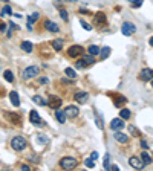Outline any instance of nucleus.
Wrapping results in <instances>:
<instances>
[{
	"label": "nucleus",
	"instance_id": "1",
	"mask_svg": "<svg viewBox=\"0 0 153 171\" xmlns=\"http://www.w3.org/2000/svg\"><path fill=\"white\" fill-rule=\"evenodd\" d=\"M26 145H28V142H26L25 138H22V136H14V138L11 139V147L17 150V151H22V150L26 148Z\"/></svg>",
	"mask_w": 153,
	"mask_h": 171
},
{
	"label": "nucleus",
	"instance_id": "2",
	"mask_svg": "<svg viewBox=\"0 0 153 171\" xmlns=\"http://www.w3.org/2000/svg\"><path fill=\"white\" fill-rule=\"evenodd\" d=\"M77 165H78V160L75 157H63V159L60 160V167L63 170H74Z\"/></svg>",
	"mask_w": 153,
	"mask_h": 171
},
{
	"label": "nucleus",
	"instance_id": "3",
	"mask_svg": "<svg viewBox=\"0 0 153 171\" xmlns=\"http://www.w3.org/2000/svg\"><path fill=\"white\" fill-rule=\"evenodd\" d=\"M38 72H40L38 66H29V67H26V69L23 70L22 77H23V80H31V78H35L38 75Z\"/></svg>",
	"mask_w": 153,
	"mask_h": 171
},
{
	"label": "nucleus",
	"instance_id": "4",
	"mask_svg": "<svg viewBox=\"0 0 153 171\" xmlns=\"http://www.w3.org/2000/svg\"><path fill=\"white\" fill-rule=\"evenodd\" d=\"M135 31H136V28H135V25H133V23L126 22V23H123V26H121V32H123V35H126V37L133 35Z\"/></svg>",
	"mask_w": 153,
	"mask_h": 171
},
{
	"label": "nucleus",
	"instance_id": "5",
	"mask_svg": "<svg viewBox=\"0 0 153 171\" xmlns=\"http://www.w3.org/2000/svg\"><path fill=\"white\" fill-rule=\"evenodd\" d=\"M81 52H83V47L78 46V44H74V46H71L69 49H68V55L72 57V58H75V57L81 55Z\"/></svg>",
	"mask_w": 153,
	"mask_h": 171
},
{
	"label": "nucleus",
	"instance_id": "6",
	"mask_svg": "<svg viewBox=\"0 0 153 171\" xmlns=\"http://www.w3.org/2000/svg\"><path fill=\"white\" fill-rule=\"evenodd\" d=\"M129 163H130V167H133L135 170H142L144 165H145L144 160L141 159V157H130Z\"/></svg>",
	"mask_w": 153,
	"mask_h": 171
},
{
	"label": "nucleus",
	"instance_id": "7",
	"mask_svg": "<svg viewBox=\"0 0 153 171\" xmlns=\"http://www.w3.org/2000/svg\"><path fill=\"white\" fill-rule=\"evenodd\" d=\"M29 121H31L34 125H37V127L43 125V121H42V118H40V115H38L35 110H31V113H29Z\"/></svg>",
	"mask_w": 153,
	"mask_h": 171
},
{
	"label": "nucleus",
	"instance_id": "8",
	"mask_svg": "<svg viewBox=\"0 0 153 171\" xmlns=\"http://www.w3.org/2000/svg\"><path fill=\"white\" fill-rule=\"evenodd\" d=\"M123 127H124V122H123V118H121V116L110 121V128L114 130V132H118V130H121Z\"/></svg>",
	"mask_w": 153,
	"mask_h": 171
},
{
	"label": "nucleus",
	"instance_id": "9",
	"mask_svg": "<svg viewBox=\"0 0 153 171\" xmlns=\"http://www.w3.org/2000/svg\"><path fill=\"white\" fill-rule=\"evenodd\" d=\"M139 80L141 81H152L153 80V70L152 69H142L139 73Z\"/></svg>",
	"mask_w": 153,
	"mask_h": 171
},
{
	"label": "nucleus",
	"instance_id": "10",
	"mask_svg": "<svg viewBox=\"0 0 153 171\" xmlns=\"http://www.w3.org/2000/svg\"><path fill=\"white\" fill-rule=\"evenodd\" d=\"M66 115H68V118H77L78 113H80V108H77L75 106H68L64 108Z\"/></svg>",
	"mask_w": 153,
	"mask_h": 171
},
{
	"label": "nucleus",
	"instance_id": "11",
	"mask_svg": "<svg viewBox=\"0 0 153 171\" xmlns=\"http://www.w3.org/2000/svg\"><path fill=\"white\" fill-rule=\"evenodd\" d=\"M74 98H75V101L78 102V104H84V102H87L89 95L86 93V92H77Z\"/></svg>",
	"mask_w": 153,
	"mask_h": 171
},
{
	"label": "nucleus",
	"instance_id": "12",
	"mask_svg": "<svg viewBox=\"0 0 153 171\" xmlns=\"http://www.w3.org/2000/svg\"><path fill=\"white\" fill-rule=\"evenodd\" d=\"M94 23L95 25H98V26H101L103 23H106V15H104V12H97L95 14V17H94Z\"/></svg>",
	"mask_w": 153,
	"mask_h": 171
},
{
	"label": "nucleus",
	"instance_id": "13",
	"mask_svg": "<svg viewBox=\"0 0 153 171\" xmlns=\"http://www.w3.org/2000/svg\"><path fill=\"white\" fill-rule=\"evenodd\" d=\"M114 138H115L118 142H121V144H126V142L129 141V136L126 134V133H121V132H119V130L114 133Z\"/></svg>",
	"mask_w": 153,
	"mask_h": 171
},
{
	"label": "nucleus",
	"instance_id": "14",
	"mask_svg": "<svg viewBox=\"0 0 153 171\" xmlns=\"http://www.w3.org/2000/svg\"><path fill=\"white\" fill-rule=\"evenodd\" d=\"M55 118L58 119L60 124H64L66 119H68V115H66L64 110H55Z\"/></svg>",
	"mask_w": 153,
	"mask_h": 171
},
{
	"label": "nucleus",
	"instance_id": "15",
	"mask_svg": "<svg viewBox=\"0 0 153 171\" xmlns=\"http://www.w3.org/2000/svg\"><path fill=\"white\" fill-rule=\"evenodd\" d=\"M44 28L48 29L49 32H58V29H60V28H58V25H57V23H54V22H51V20H48V22L44 23Z\"/></svg>",
	"mask_w": 153,
	"mask_h": 171
},
{
	"label": "nucleus",
	"instance_id": "16",
	"mask_svg": "<svg viewBox=\"0 0 153 171\" xmlns=\"http://www.w3.org/2000/svg\"><path fill=\"white\" fill-rule=\"evenodd\" d=\"M9 99H11V102H12V106H14V107L20 106V98H18L17 92H9Z\"/></svg>",
	"mask_w": 153,
	"mask_h": 171
},
{
	"label": "nucleus",
	"instance_id": "17",
	"mask_svg": "<svg viewBox=\"0 0 153 171\" xmlns=\"http://www.w3.org/2000/svg\"><path fill=\"white\" fill-rule=\"evenodd\" d=\"M49 106L52 108H58L60 106H61V99L55 98V96H49Z\"/></svg>",
	"mask_w": 153,
	"mask_h": 171
},
{
	"label": "nucleus",
	"instance_id": "18",
	"mask_svg": "<svg viewBox=\"0 0 153 171\" xmlns=\"http://www.w3.org/2000/svg\"><path fill=\"white\" fill-rule=\"evenodd\" d=\"M32 101H34L35 104H38V106H48V104H49V101H46L44 98L40 96V95H35V96H32Z\"/></svg>",
	"mask_w": 153,
	"mask_h": 171
},
{
	"label": "nucleus",
	"instance_id": "19",
	"mask_svg": "<svg viewBox=\"0 0 153 171\" xmlns=\"http://www.w3.org/2000/svg\"><path fill=\"white\" fill-rule=\"evenodd\" d=\"M20 47H22V51H23V52H26V53L32 52V43H31V42H22Z\"/></svg>",
	"mask_w": 153,
	"mask_h": 171
},
{
	"label": "nucleus",
	"instance_id": "20",
	"mask_svg": "<svg viewBox=\"0 0 153 171\" xmlns=\"http://www.w3.org/2000/svg\"><path fill=\"white\" fill-rule=\"evenodd\" d=\"M94 57H95V55H92V53H87V55H84V57H83V60H81V61L84 63V66L94 64V61H95V60H94Z\"/></svg>",
	"mask_w": 153,
	"mask_h": 171
},
{
	"label": "nucleus",
	"instance_id": "21",
	"mask_svg": "<svg viewBox=\"0 0 153 171\" xmlns=\"http://www.w3.org/2000/svg\"><path fill=\"white\" fill-rule=\"evenodd\" d=\"M99 55H101L103 60H106V58L110 55V47H109V46H104L103 49H101V52H99Z\"/></svg>",
	"mask_w": 153,
	"mask_h": 171
},
{
	"label": "nucleus",
	"instance_id": "22",
	"mask_svg": "<svg viewBox=\"0 0 153 171\" xmlns=\"http://www.w3.org/2000/svg\"><path fill=\"white\" fill-rule=\"evenodd\" d=\"M52 47H54L55 51H61V47H63V40H60V38L54 40V42H52Z\"/></svg>",
	"mask_w": 153,
	"mask_h": 171
},
{
	"label": "nucleus",
	"instance_id": "23",
	"mask_svg": "<svg viewBox=\"0 0 153 171\" xmlns=\"http://www.w3.org/2000/svg\"><path fill=\"white\" fill-rule=\"evenodd\" d=\"M64 73H66V77H69V78H72V80L77 78V72L72 69V67H68V69L64 70Z\"/></svg>",
	"mask_w": 153,
	"mask_h": 171
},
{
	"label": "nucleus",
	"instance_id": "24",
	"mask_svg": "<svg viewBox=\"0 0 153 171\" xmlns=\"http://www.w3.org/2000/svg\"><path fill=\"white\" fill-rule=\"evenodd\" d=\"M130 115H132V113H130L129 108H121V112H119V116H121L123 119H129Z\"/></svg>",
	"mask_w": 153,
	"mask_h": 171
},
{
	"label": "nucleus",
	"instance_id": "25",
	"mask_svg": "<svg viewBox=\"0 0 153 171\" xmlns=\"http://www.w3.org/2000/svg\"><path fill=\"white\" fill-rule=\"evenodd\" d=\"M129 132H130V134L132 136H135V138H138L139 134H141V132L135 127V125H129Z\"/></svg>",
	"mask_w": 153,
	"mask_h": 171
},
{
	"label": "nucleus",
	"instance_id": "26",
	"mask_svg": "<svg viewBox=\"0 0 153 171\" xmlns=\"http://www.w3.org/2000/svg\"><path fill=\"white\" fill-rule=\"evenodd\" d=\"M3 77H5V80H6V81H9V83H12V81H14V75H12V72H11V70H5Z\"/></svg>",
	"mask_w": 153,
	"mask_h": 171
},
{
	"label": "nucleus",
	"instance_id": "27",
	"mask_svg": "<svg viewBox=\"0 0 153 171\" xmlns=\"http://www.w3.org/2000/svg\"><path fill=\"white\" fill-rule=\"evenodd\" d=\"M87 52H89V53H92V55H98V53L101 52V51H99V47H98V46H89Z\"/></svg>",
	"mask_w": 153,
	"mask_h": 171
},
{
	"label": "nucleus",
	"instance_id": "28",
	"mask_svg": "<svg viewBox=\"0 0 153 171\" xmlns=\"http://www.w3.org/2000/svg\"><path fill=\"white\" fill-rule=\"evenodd\" d=\"M141 159L144 160V163H145V165H150V163H152V157H150L147 153H145V151L141 154Z\"/></svg>",
	"mask_w": 153,
	"mask_h": 171
},
{
	"label": "nucleus",
	"instance_id": "29",
	"mask_svg": "<svg viewBox=\"0 0 153 171\" xmlns=\"http://www.w3.org/2000/svg\"><path fill=\"white\" fill-rule=\"evenodd\" d=\"M103 165H104V168H106V170H109V171H110V167H112V165H110V156H109V154H106V156H104V163H103Z\"/></svg>",
	"mask_w": 153,
	"mask_h": 171
},
{
	"label": "nucleus",
	"instance_id": "30",
	"mask_svg": "<svg viewBox=\"0 0 153 171\" xmlns=\"http://www.w3.org/2000/svg\"><path fill=\"white\" fill-rule=\"evenodd\" d=\"M37 18H38V12H34L32 15H29V17H28V25L35 23V22H37Z\"/></svg>",
	"mask_w": 153,
	"mask_h": 171
},
{
	"label": "nucleus",
	"instance_id": "31",
	"mask_svg": "<svg viewBox=\"0 0 153 171\" xmlns=\"http://www.w3.org/2000/svg\"><path fill=\"white\" fill-rule=\"evenodd\" d=\"M5 14H12V11H11V8H9L8 5L3 6V8H2V12H0V15H2V17H3Z\"/></svg>",
	"mask_w": 153,
	"mask_h": 171
},
{
	"label": "nucleus",
	"instance_id": "32",
	"mask_svg": "<svg viewBox=\"0 0 153 171\" xmlns=\"http://www.w3.org/2000/svg\"><path fill=\"white\" fill-rule=\"evenodd\" d=\"M60 15H61V18L64 20V22H68V18H69V14H68V11H66V9H60Z\"/></svg>",
	"mask_w": 153,
	"mask_h": 171
},
{
	"label": "nucleus",
	"instance_id": "33",
	"mask_svg": "<svg viewBox=\"0 0 153 171\" xmlns=\"http://www.w3.org/2000/svg\"><path fill=\"white\" fill-rule=\"evenodd\" d=\"M84 165L87 167V168H94L95 167V160L94 159H86L84 160Z\"/></svg>",
	"mask_w": 153,
	"mask_h": 171
},
{
	"label": "nucleus",
	"instance_id": "34",
	"mask_svg": "<svg viewBox=\"0 0 153 171\" xmlns=\"http://www.w3.org/2000/svg\"><path fill=\"white\" fill-rule=\"evenodd\" d=\"M129 2L132 3V6H133V8H139V6L142 5L144 0H129Z\"/></svg>",
	"mask_w": 153,
	"mask_h": 171
},
{
	"label": "nucleus",
	"instance_id": "35",
	"mask_svg": "<svg viewBox=\"0 0 153 171\" xmlns=\"http://www.w3.org/2000/svg\"><path fill=\"white\" fill-rule=\"evenodd\" d=\"M95 121H97V125H98V128H103V122H101V118L98 116V113L95 112Z\"/></svg>",
	"mask_w": 153,
	"mask_h": 171
},
{
	"label": "nucleus",
	"instance_id": "36",
	"mask_svg": "<svg viewBox=\"0 0 153 171\" xmlns=\"http://www.w3.org/2000/svg\"><path fill=\"white\" fill-rule=\"evenodd\" d=\"M80 23H81V26H83V28H84L86 31H90V29H92V26H90L87 22H84V20H81V22H80Z\"/></svg>",
	"mask_w": 153,
	"mask_h": 171
},
{
	"label": "nucleus",
	"instance_id": "37",
	"mask_svg": "<svg viewBox=\"0 0 153 171\" xmlns=\"http://www.w3.org/2000/svg\"><path fill=\"white\" fill-rule=\"evenodd\" d=\"M123 102H126V98L123 95H118V98L115 99V104H123Z\"/></svg>",
	"mask_w": 153,
	"mask_h": 171
},
{
	"label": "nucleus",
	"instance_id": "38",
	"mask_svg": "<svg viewBox=\"0 0 153 171\" xmlns=\"http://www.w3.org/2000/svg\"><path fill=\"white\" fill-rule=\"evenodd\" d=\"M38 142H42V144H48V138L46 136H43V134H38Z\"/></svg>",
	"mask_w": 153,
	"mask_h": 171
},
{
	"label": "nucleus",
	"instance_id": "39",
	"mask_svg": "<svg viewBox=\"0 0 153 171\" xmlns=\"http://www.w3.org/2000/svg\"><path fill=\"white\" fill-rule=\"evenodd\" d=\"M83 66H84V63H83V61H77V63H75V67H77V69H81Z\"/></svg>",
	"mask_w": 153,
	"mask_h": 171
},
{
	"label": "nucleus",
	"instance_id": "40",
	"mask_svg": "<svg viewBox=\"0 0 153 171\" xmlns=\"http://www.w3.org/2000/svg\"><path fill=\"white\" fill-rule=\"evenodd\" d=\"M139 145H141V147H142L144 150H147V148H149V144L145 142V141H141V144H139Z\"/></svg>",
	"mask_w": 153,
	"mask_h": 171
},
{
	"label": "nucleus",
	"instance_id": "41",
	"mask_svg": "<svg viewBox=\"0 0 153 171\" xmlns=\"http://www.w3.org/2000/svg\"><path fill=\"white\" fill-rule=\"evenodd\" d=\"M8 116H9V118H11V119H14V122H17V121L20 119V118H18V116H16V115H11V113H8Z\"/></svg>",
	"mask_w": 153,
	"mask_h": 171
},
{
	"label": "nucleus",
	"instance_id": "42",
	"mask_svg": "<svg viewBox=\"0 0 153 171\" xmlns=\"http://www.w3.org/2000/svg\"><path fill=\"white\" fill-rule=\"evenodd\" d=\"M38 83H40V84H46V83H48V78H40Z\"/></svg>",
	"mask_w": 153,
	"mask_h": 171
},
{
	"label": "nucleus",
	"instance_id": "43",
	"mask_svg": "<svg viewBox=\"0 0 153 171\" xmlns=\"http://www.w3.org/2000/svg\"><path fill=\"white\" fill-rule=\"evenodd\" d=\"M90 157H92V159H94V160H97V159H98V153H97V151H94Z\"/></svg>",
	"mask_w": 153,
	"mask_h": 171
},
{
	"label": "nucleus",
	"instance_id": "44",
	"mask_svg": "<svg viewBox=\"0 0 153 171\" xmlns=\"http://www.w3.org/2000/svg\"><path fill=\"white\" fill-rule=\"evenodd\" d=\"M0 29H2V34H5L6 32V23H2V28Z\"/></svg>",
	"mask_w": 153,
	"mask_h": 171
},
{
	"label": "nucleus",
	"instance_id": "45",
	"mask_svg": "<svg viewBox=\"0 0 153 171\" xmlns=\"http://www.w3.org/2000/svg\"><path fill=\"white\" fill-rule=\"evenodd\" d=\"M119 168H118V165H112L110 167V171H118Z\"/></svg>",
	"mask_w": 153,
	"mask_h": 171
},
{
	"label": "nucleus",
	"instance_id": "46",
	"mask_svg": "<svg viewBox=\"0 0 153 171\" xmlns=\"http://www.w3.org/2000/svg\"><path fill=\"white\" fill-rule=\"evenodd\" d=\"M22 170H23V171H28V170H31V168H29L28 165H22Z\"/></svg>",
	"mask_w": 153,
	"mask_h": 171
},
{
	"label": "nucleus",
	"instance_id": "47",
	"mask_svg": "<svg viewBox=\"0 0 153 171\" xmlns=\"http://www.w3.org/2000/svg\"><path fill=\"white\" fill-rule=\"evenodd\" d=\"M80 12H81V14H87V12H89V11H87V9H84V8H83V9H80Z\"/></svg>",
	"mask_w": 153,
	"mask_h": 171
},
{
	"label": "nucleus",
	"instance_id": "48",
	"mask_svg": "<svg viewBox=\"0 0 153 171\" xmlns=\"http://www.w3.org/2000/svg\"><path fill=\"white\" fill-rule=\"evenodd\" d=\"M149 44L153 47V37H150V40H149Z\"/></svg>",
	"mask_w": 153,
	"mask_h": 171
},
{
	"label": "nucleus",
	"instance_id": "49",
	"mask_svg": "<svg viewBox=\"0 0 153 171\" xmlns=\"http://www.w3.org/2000/svg\"><path fill=\"white\" fill-rule=\"evenodd\" d=\"M60 2H77V0H60Z\"/></svg>",
	"mask_w": 153,
	"mask_h": 171
},
{
	"label": "nucleus",
	"instance_id": "50",
	"mask_svg": "<svg viewBox=\"0 0 153 171\" xmlns=\"http://www.w3.org/2000/svg\"><path fill=\"white\" fill-rule=\"evenodd\" d=\"M152 87H153V80H152Z\"/></svg>",
	"mask_w": 153,
	"mask_h": 171
},
{
	"label": "nucleus",
	"instance_id": "51",
	"mask_svg": "<svg viewBox=\"0 0 153 171\" xmlns=\"http://www.w3.org/2000/svg\"><path fill=\"white\" fill-rule=\"evenodd\" d=\"M3 2H8V0H3Z\"/></svg>",
	"mask_w": 153,
	"mask_h": 171
}]
</instances>
